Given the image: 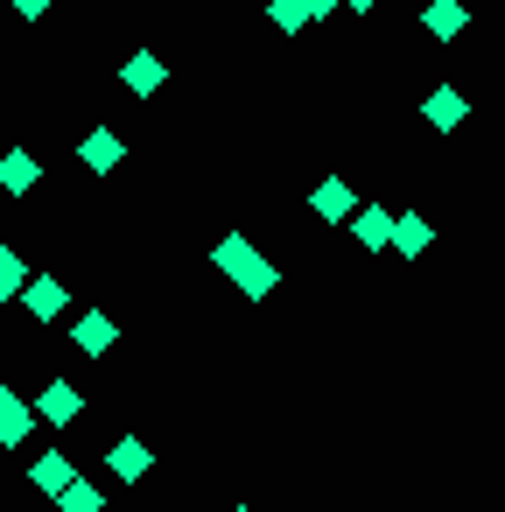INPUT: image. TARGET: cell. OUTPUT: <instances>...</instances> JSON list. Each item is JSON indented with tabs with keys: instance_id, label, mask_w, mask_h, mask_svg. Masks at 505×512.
<instances>
[{
	"instance_id": "cell-18",
	"label": "cell",
	"mask_w": 505,
	"mask_h": 512,
	"mask_svg": "<svg viewBox=\"0 0 505 512\" xmlns=\"http://www.w3.org/2000/svg\"><path fill=\"white\" fill-rule=\"evenodd\" d=\"M267 15H274V29H288V36H295V29H309V22H302V8H295V0H274V8H267Z\"/></svg>"
},
{
	"instance_id": "cell-14",
	"label": "cell",
	"mask_w": 505,
	"mask_h": 512,
	"mask_svg": "<svg viewBox=\"0 0 505 512\" xmlns=\"http://www.w3.org/2000/svg\"><path fill=\"white\" fill-rule=\"evenodd\" d=\"M71 337H78V351H92V358H99V351H113V316H99V309H92V316H78V330H71Z\"/></svg>"
},
{
	"instance_id": "cell-1",
	"label": "cell",
	"mask_w": 505,
	"mask_h": 512,
	"mask_svg": "<svg viewBox=\"0 0 505 512\" xmlns=\"http://www.w3.org/2000/svg\"><path fill=\"white\" fill-rule=\"evenodd\" d=\"M211 260H218V274H232V281H239V295H246V302H267V295L281 288V267H274V260H260V253H253V239H239V232H225Z\"/></svg>"
},
{
	"instance_id": "cell-16",
	"label": "cell",
	"mask_w": 505,
	"mask_h": 512,
	"mask_svg": "<svg viewBox=\"0 0 505 512\" xmlns=\"http://www.w3.org/2000/svg\"><path fill=\"white\" fill-rule=\"evenodd\" d=\"M57 505H64V512H106V498H99V484H85V477H71V484L57 491Z\"/></svg>"
},
{
	"instance_id": "cell-12",
	"label": "cell",
	"mask_w": 505,
	"mask_h": 512,
	"mask_svg": "<svg viewBox=\"0 0 505 512\" xmlns=\"http://www.w3.org/2000/svg\"><path fill=\"white\" fill-rule=\"evenodd\" d=\"M36 183H43V162H36V155H22V148H15V155H0V190H15V197H22V190H36Z\"/></svg>"
},
{
	"instance_id": "cell-2",
	"label": "cell",
	"mask_w": 505,
	"mask_h": 512,
	"mask_svg": "<svg viewBox=\"0 0 505 512\" xmlns=\"http://www.w3.org/2000/svg\"><path fill=\"white\" fill-rule=\"evenodd\" d=\"M162 78H169V64H162L155 50H134V57L120 64V85H127L134 99H155V92H162Z\"/></svg>"
},
{
	"instance_id": "cell-11",
	"label": "cell",
	"mask_w": 505,
	"mask_h": 512,
	"mask_svg": "<svg viewBox=\"0 0 505 512\" xmlns=\"http://www.w3.org/2000/svg\"><path fill=\"white\" fill-rule=\"evenodd\" d=\"M36 428V407L22 400V393H8V386H0V442H22Z\"/></svg>"
},
{
	"instance_id": "cell-20",
	"label": "cell",
	"mask_w": 505,
	"mask_h": 512,
	"mask_svg": "<svg viewBox=\"0 0 505 512\" xmlns=\"http://www.w3.org/2000/svg\"><path fill=\"white\" fill-rule=\"evenodd\" d=\"M295 8H302V22H323V15L337 8V0H295Z\"/></svg>"
},
{
	"instance_id": "cell-19",
	"label": "cell",
	"mask_w": 505,
	"mask_h": 512,
	"mask_svg": "<svg viewBox=\"0 0 505 512\" xmlns=\"http://www.w3.org/2000/svg\"><path fill=\"white\" fill-rule=\"evenodd\" d=\"M50 8H57V0H15V15H29V22H43Z\"/></svg>"
},
{
	"instance_id": "cell-8",
	"label": "cell",
	"mask_w": 505,
	"mask_h": 512,
	"mask_svg": "<svg viewBox=\"0 0 505 512\" xmlns=\"http://www.w3.org/2000/svg\"><path fill=\"white\" fill-rule=\"evenodd\" d=\"M351 232H358L365 253H386V246H393V211H386V204H365V211L351 218Z\"/></svg>"
},
{
	"instance_id": "cell-4",
	"label": "cell",
	"mask_w": 505,
	"mask_h": 512,
	"mask_svg": "<svg viewBox=\"0 0 505 512\" xmlns=\"http://www.w3.org/2000/svg\"><path fill=\"white\" fill-rule=\"evenodd\" d=\"M463 113H470V99H463L456 85H435V92L421 99V120H428L435 134H449V127H463Z\"/></svg>"
},
{
	"instance_id": "cell-7",
	"label": "cell",
	"mask_w": 505,
	"mask_h": 512,
	"mask_svg": "<svg viewBox=\"0 0 505 512\" xmlns=\"http://www.w3.org/2000/svg\"><path fill=\"white\" fill-rule=\"evenodd\" d=\"M309 204H316V218H323V225H351V183H344V176H323Z\"/></svg>"
},
{
	"instance_id": "cell-13",
	"label": "cell",
	"mask_w": 505,
	"mask_h": 512,
	"mask_svg": "<svg viewBox=\"0 0 505 512\" xmlns=\"http://www.w3.org/2000/svg\"><path fill=\"white\" fill-rule=\"evenodd\" d=\"M29 316H36V323H50V316H64V281H50V274H36V281H29Z\"/></svg>"
},
{
	"instance_id": "cell-17",
	"label": "cell",
	"mask_w": 505,
	"mask_h": 512,
	"mask_svg": "<svg viewBox=\"0 0 505 512\" xmlns=\"http://www.w3.org/2000/svg\"><path fill=\"white\" fill-rule=\"evenodd\" d=\"M29 281V267H22V253L15 246H0V302H15V288Z\"/></svg>"
},
{
	"instance_id": "cell-3",
	"label": "cell",
	"mask_w": 505,
	"mask_h": 512,
	"mask_svg": "<svg viewBox=\"0 0 505 512\" xmlns=\"http://www.w3.org/2000/svg\"><path fill=\"white\" fill-rule=\"evenodd\" d=\"M120 155H127V141H120L113 127H92V134L78 141V162H85L92 176H113V169H120Z\"/></svg>"
},
{
	"instance_id": "cell-5",
	"label": "cell",
	"mask_w": 505,
	"mask_h": 512,
	"mask_svg": "<svg viewBox=\"0 0 505 512\" xmlns=\"http://www.w3.org/2000/svg\"><path fill=\"white\" fill-rule=\"evenodd\" d=\"M78 407H85V393H78L71 379H50V386H43V400H36V414H43L50 428H71V421H78Z\"/></svg>"
},
{
	"instance_id": "cell-15",
	"label": "cell",
	"mask_w": 505,
	"mask_h": 512,
	"mask_svg": "<svg viewBox=\"0 0 505 512\" xmlns=\"http://www.w3.org/2000/svg\"><path fill=\"white\" fill-rule=\"evenodd\" d=\"M29 477H36V491H50V498H57L78 470H71V456H57V449H50V456H36V470H29Z\"/></svg>"
},
{
	"instance_id": "cell-10",
	"label": "cell",
	"mask_w": 505,
	"mask_h": 512,
	"mask_svg": "<svg viewBox=\"0 0 505 512\" xmlns=\"http://www.w3.org/2000/svg\"><path fill=\"white\" fill-rule=\"evenodd\" d=\"M421 29H428L435 43H456V36L470 29V15H463V0H428V15H421Z\"/></svg>"
},
{
	"instance_id": "cell-21",
	"label": "cell",
	"mask_w": 505,
	"mask_h": 512,
	"mask_svg": "<svg viewBox=\"0 0 505 512\" xmlns=\"http://www.w3.org/2000/svg\"><path fill=\"white\" fill-rule=\"evenodd\" d=\"M344 8H351V15H372V8H379V0H344Z\"/></svg>"
},
{
	"instance_id": "cell-22",
	"label": "cell",
	"mask_w": 505,
	"mask_h": 512,
	"mask_svg": "<svg viewBox=\"0 0 505 512\" xmlns=\"http://www.w3.org/2000/svg\"><path fill=\"white\" fill-rule=\"evenodd\" d=\"M232 512H253V505H232Z\"/></svg>"
},
{
	"instance_id": "cell-9",
	"label": "cell",
	"mask_w": 505,
	"mask_h": 512,
	"mask_svg": "<svg viewBox=\"0 0 505 512\" xmlns=\"http://www.w3.org/2000/svg\"><path fill=\"white\" fill-rule=\"evenodd\" d=\"M428 246H435V225H428L421 211H400V218H393V253H407V260H421Z\"/></svg>"
},
{
	"instance_id": "cell-6",
	"label": "cell",
	"mask_w": 505,
	"mask_h": 512,
	"mask_svg": "<svg viewBox=\"0 0 505 512\" xmlns=\"http://www.w3.org/2000/svg\"><path fill=\"white\" fill-rule=\"evenodd\" d=\"M106 463H113V477H127V484H141V477L155 470V449H148V442H134V435H120V442L106 449Z\"/></svg>"
}]
</instances>
